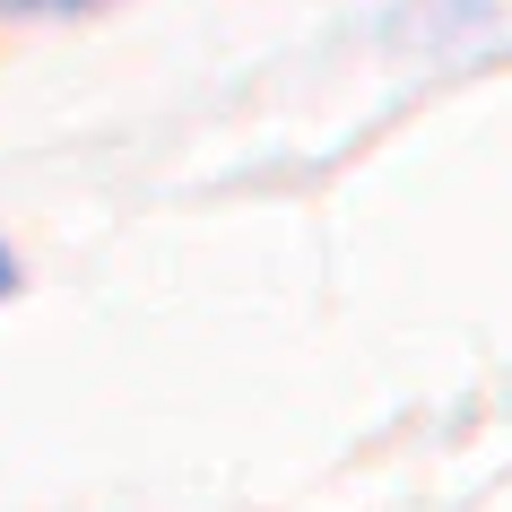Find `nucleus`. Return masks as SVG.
<instances>
[{
    "label": "nucleus",
    "instance_id": "f03ea898",
    "mask_svg": "<svg viewBox=\"0 0 512 512\" xmlns=\"http://www.w3.org/2000/svg\"><path fill=\"white\" fill-rule=\"evenodd\" d=\"M9 287H18V261H9V252H0V296H9Z\"/></svg>",
    "mask_w": 512,
    "mask_h": 512
},
{
    "label": "nucleus",
    "instance_id": "f257e3e1",
    "mask_svg": "<svg viewBox=\"0 0 512 512\" xmlns=\"http://www.w3.org/2000/svg\"><path fill=\"white\" fill-rule=\"evenodd\" d=\"M0 9H87V0H0Z\"/></svg>",
    "mask_w": 512,
    "mask_h": 512
},
{
    "label": "nucleus",
    "instance_id": "7ed1b4c3",
    "mask_svg": "<svg viewBox=\"0 0 512 512\" xmlns=\"http://www.w3.org/2000/svg\"><path fill=\"white\" fill-rule=\"evenodd\" d=\"M452 9H478V0H452Z\"/></svg>",
    "mask_w": 512,
    "mask_h": 512
}]
</instances>
